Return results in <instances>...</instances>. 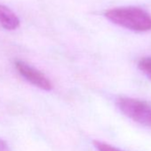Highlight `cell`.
Returning <instances> with one entry per match:
<instances>
[{
	"mask_svg": "<svg viewBox=\"0 0 151 151\" xmlns=\"http://www.w3.org/2000/svg\"><path fill=\"white\" fill-rule=\"evenodd\" d=\"M120 111L134 122L151 128V104L134 98L121 97L116 101Z\"/></svg>",
	"mask_w": 151,
	"mask_h": 151,
	"instance_id": "obj_2",
	"label": "cell"
},
{
	"mask_svg": "<svg viewBox=\"0 0 151 151\" xmlns=\"http://www.w3.org/2000/svg\"><path fill=\"white\" fill-rule=\"evenodd\" d=\"M105 16L111 22L132 31L151 30V15L139 7L126 6L109 9L105 13Z\"/></svg>",
	"mask_w": 151,
	"mask_h": 151,
	"instance_id": "obj_1",
	"label": "cell"
},
{
	"mask_svg": "<svg viewBox=\"0 0 151 151\" xmlns=\"http://www.w3.org/2000/svg\"><path fill=\"white\" fill-rule=\"evenodd\" d=\"M94 144V147H96V149L98 151H121L120 149L109 145V144H107L105 142H101V141H98V140H95L93 142Z\"/></svg>",
	"mask_w": 151,
	"mask_h": 151,
	"instance_id": "obj_6",
	"label": "cell"
},
{
	"mask_svg": "<svg viewBox=\"0 0 151 151\" xmlns=\"http://www.w3.org/2000/svg\"><path fill=\"white\" fill-rule=\"evenodd\" d=\"M0 25L7 30H14L19 28L20 20L10 8L0 5Z\"/></svg>",
	"mask_w": 151,
	"mask_h": 151,
	"instance_id": "obj_4",
	"label": "cell"
},
{
	"mask_svg": "<svg viewBox=\"0 0 151 151\" xmlns=\"http://www.w3.org/2000/svg\"><path fill=\"white\" fill-rule=\"evenodd\" d=\"M15 67L22 77L33 86L45 91H50L52 88V82L38 69L22 60H17Z\"/></svg>",
	"mask_w": 151,
	"mask_h": 151,
	"instance_id": "obj_3",
	"label": "cell"
},
{
	"mask_svg": "<svg viewBox=\"0 0 151 151\" xmlns=\"http://www.w3.org/2000/svg\"><path fill=\"white\" fill-rule=\"evenodd\" d=\"M138 67L139 70L151 80V56L143 57L139 60Z\"/></svg>",
	"mask_w": 151,
	"mask_h": 151,
	"instance_id": "obj_5",
	"label": "cell"
},
{
	"mask_svg": "<svg viewBox=\"0 0 151 151\" xmlns=\"http://www.w3.org/2000/svg\"><path fill=\"white\" fill-rule=\"evenodd\" d=\"M0 151H9L8 145L1 139H0Z\"/></svg>",
	"mask_w": 151,
	"mask_h": 151,
	"instance_id": "obj_7",
	"label": "cell"
}]
</instances>
